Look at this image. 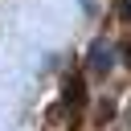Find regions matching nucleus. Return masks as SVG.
Returning a JSON list of instances; mask_svg holds the SVG:
<instances>
[{
    "instance_id": "obj_4",
    "label": "nucleus",
    "mask_w": 131,
    "mask_h": 131,
    "mask_svg": "<svg viewBox=\"0 0 131 131\" xmlns=\"http://www.w3.org/2000/svg\"><path fill=\"white\" fill-rule=\"evenodd\" d=\"M123 57H127V66H131V45H127V53H123Z\"/></svg>"
},
{
    "instance_id": "obj_2",
    "label": "nucleus",
    "mask_w": 131,
    "mask_h": 131,
    "mask_svg": "<svg viewBox=\"0 0 131 131\" xmlns=\"http://www.w3.org/2000/svg\"><path fill=\"white\" fill-rule=\"evenodd\" d=\"M82 102H86V82L74 74V78H66V106H74V111H78Z\"/></svg>"
},
{
    "instance_id": "obj_3",
    "label": "nucleus",
    "mask_w": 131,
    "mask_h": 131,
    "mask_svg": "<svg viewBox=\"0 0 131 131\" xmlns=\"http://www.w3.org/2000/svg\"><path fill=\"white\" fill-rule=\"evenodd\" d=\"M119 16H123V20H131V0H119Z\"/></svg>"
},
{
    "instance_id": "obj_1",
    "label": "nucleus",
    "mask_w": 131,
    "mask_h": 131,
    "mask_svg": "<svg viewBox=\"0 0 131 131\" xmlns=\"http://www.w3.org/2000/svg\"><path fill=\"white\" fill-rule=\"evenodd\" d=\"M86 66H90V74H111V49L102 41H94L90 53H86Z\"/></svg>"
}]
</instances>
